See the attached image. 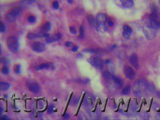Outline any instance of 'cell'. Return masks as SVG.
Returning <instances> with one entry per match:
<instances>
[{
	"label": "cell",
	"mask_w": 160,
	"mask_h": 120,
	"mask_svg": "<svg viewBox=\"0 0 160 120\" xmlns=\"http://www.w3.org/2000/svg\"><path fill=\"white\" fill-rule=\"evenodd\" d=\"M83 52L94 54H100L103 52V50L100 48H87L83 50Z\"/></svg>",
	"instance_id": "obj_15"
},
{
	"label": "cell",
	"mask_w": 160,
	"mask_h": 120,
	"mask_svg": "<svg viewBox=\"0 0 160 120\" xmlns=\"http://www.w3.org/2000/svg\"><path fill=\"white\" fill-rule=\"evenodd\" d=\"M2 73L3 75H8V74L9 73V68H8L6 66H4L3 67L2 69Z\"/></svg>",
	"instance_id": "obj_29"
},
{
	"label": "cell",
	"mask_w": 160,
	"mask_h": 120,
	"mask_svg": "<svg viewBox=\"0 0 160 120\" xmlns=\"http://www.w3.org/2000/svg\"><path fill=\"white\" fill-rule=\"evenodd\" d=\"M32 49L34 50L35 52H43L46 50V47L43 43H40V42H36L34 43L32 45Z\"/></svg>",
	"instance_id": "obj_8"
},
{
	"label": "cell",
	"mask_w": 160,
	"mask_h": 120,
	"mask_svg": "<svg viewBox=\"0 0 160 120\" xmlns=\"http://www.w3.org/2000/svg\"><path fill=\"white\" fill-rule=\"evenodd\" d=\"M157 96L160 99V92H158L157 93Z\"/></svg>",
	"instance_id": "obj_45"
},
{
	"label": "cell",
	"mask_w": 160,
	"mask_h": 120,
	"mask_svg": "<svg viewBox=\"0 0 160 120\" xmlns=\"http://www.w3.org/2000/svg\"><path fill=\"white\" fill-rule=\"evenodd\" d=\"M112 76L111 74L109 71H105L103 73V77L106 80H112Z\"/></svg>",
	"instance_id": "obj_25"
},
{
	"label": "cell",
	"mask_w": 160,
	"mask_h": 120,
	"mask_svg": "<svg viewBox=\"0 0 160 120\" xmlns=\"http://www.w3.org/2000/svg\"><path fill=\"white\" fill-rule=\"evenodd\" d=\"M87 19L90 25L92 28H96V20L93 16L89 15L88 16Z\"/></svg>",
	"instance_id": "obj_18"
},
{
	"label": "cell",
	"mask_w": 160,
	"mask_h": 120,
	"mask_svg": "<svg viewBox=\"0 0 160 120\" xmlns=\"http://www.w3.org/2000/svg\"><path fill=\"white\" fill-rule=\"evenodd\" d=\"M112 80H113L114 83L115 84V86H116L118 88H120L122 86H123V81L119 77L112 76Z\"/></svg>",
	"instance_id": "obj_16"
},
{
	"label": "cell",
	"mask_w": 160,
	"mask_h": 120,
	"mask_svg": "<svg viewBox=\"0 0 160 120\" xmlns=\"http://www.w3.org/2000/svg\"><path fill=\"white\" fill-rule=\"evenodd\" d=\"M132 33V29L127 25H125L123 27V36L125 39H129Z\"/></svg>",
	"instance_id": "obj_13"
},
{
	"label": "cell",
	"mask_w": 160,
	"mask_h": 120,
	"mask_svg": "<svg viewBox=\"0 0 160 120\" xmlns=\"http://www.w3.org/2000/svg\"><path fill=\"white\" fill-rule=\"evenodd\" d=\"M131 86L130 85H128L126 86H125L124 88H123V90H122V92L121 93L123 95H128L129 94V93L130 92V91H131Z\"/></svg>",
	"instance_id": "obj_24"
},
{
	"label": "cell",
	"mask_w": 160,
	"mask_h": 120,
	"mask_svg": "<svg viewBox=\"0 0 160 120\" xmlns=\"http://www.w3.org/2000/svg\"><path fill=\"white\" fill-rule=\"evenodd\" d=\"M95 101L94 97L90 94V93H87L86 97L84 99V103L86 106H92L93 105V103Z\"/></svg>",
	"instance_id": "obj_12"
},
{
	"label": "cell",
	"mask_w": 160,
	"mask_h": 120,
	"mask_svg": "<svg viewBox=\"0 0 160 120\" xmlns=\"http://www.w3.org/2000/svg\"><path fill=\"white\" fill-rule=\"evenodd\" d=\"M130 100H131V99H129V101H128V105H127V110H126L125 111V112H127L128 110V109H129V105H130Z\"/></svg>",
	"instance_id": "obj_42"
},
{
	"label": "cell",
	"mask_w": 160,
	"mask_h": 120,
	"mask_svg": "<svg viewBox=\"0 0 160 120\" xmlns=\"http://www.w3.org/2000/svg\"><path fill=\"white\" fill-rule=\"evenodd\" d=\"M6 30V28L5 25L2 23V22H1V32H4Z\"/></svg>",
	"instance_id": "obj_34"
},
{
	"label": "cell",
	"mask_w": 160,
	"mask_h": 120,
	"mask_svg": "<svg viewBox=\"0 0 160 120\" xmlns=\"http://www.w3.org/2000/svg\"><path fill=\"white\" fill-rule=\"evenodd\" d=\"M27 37L29 39H34L38 38H48L50 37V35L48 34H46L45 32H41L37 34H34V33H29L27 34Z\"/></svg>",
	"instance_id": "obj_9"
},
{
	"label": "cell",
	"mask_w": 160,
	"mask_h": 120,
	"mask_svg": "<svg viewBox=\"0 0 160 120\" xmlns=\"http://www.w3.org/2000/svg\"><path fill=\"white\" fill-rule=\"evenodd\" d=\"M108 25L109 27H112V26L114 25V22L112 21H110L109 19V20H108Z\"/></svg>",
	"instance_id": "obj_38"
},
{
	"label": "cell",
	"mask_w": 160,
	"mask_h": 120,
	"mask_svg": "<svg viewBox=\"0 0 160 120\" xmlns=\"http://www.w3.org/2000/svg\"><path fill=\"white\" fill-rule=\"evenodd\" d=\"M6 20L10 22H13L16 21V19H17V16L13 15L12 14H11L10 12L6 13Z\"/></svg>",
	"instance_id": "obj_21"
},
{
	"label": "cell",
	"mask_w": 160,
	"mask_h": 120,
	"mask_svg": "<svg viewBox=\"0 0 160 120\" xmlns=\"http://www.w3.org/2000/svg\"><path fill=\"white\" fill-rule=\"evenodd\" d=\"M143 31L145 36L148 40H152L157 36V30L152 27L148 22L143 27Z\"/></svg>",
	"instance_id": "obj_3"
},
{
	"label": "cell",
	"mask_w": 160,
	"mask_h": 120,
	"mask_svg": "<svg viewBox=\"0 0 160 120\" xmlns=\"http://www.w3.org/2000/svg\"><path fill=\"white\" fill-rule=\"evenodd\" d=\"M59 3L57 1H54L52 3V8L55 10H58L59 9Z\"/></svg>",
	"instance_id": "obj_33"
},
{
	"label": "cell",
	"mask_w": 160,
	"mask_h": 120,
	"mask_svg": "<svg viewBox=\"0 0 160 120\" xmlns=\"http://www.w3.org/2000/svg\"><path fill=\"white\" fill-rule=\"evenodd\" d=\"M70 31L72 34H77V29L74 26H71V27L70 28Z\"/></svg>",
	"instance_id": "obj_32"
},
{
	"label": "cell",
	"mask_w": 160,
	"mask_h": 120,
	"mask_svg": "<svg viewBox=\"0 0 160 120\" xmlns=\"http://www.w3.org/2000/svg\"><path fill=\"white\" fill-rule=\"evenodd\" d=\"M51 66H52V64L50 63L42 64L39 66L37 67V71H40V70H42L43 69H48L51 67Z\"/></svg>",
	"instance_id": "obj_23"
},
{
	"label": "cell",
	"mask_w": 160,
	"mask_h": 120,
	"mask_svg": "<svg viewBox=\"0 0 160 120\" xmlns=\"http://www.w3.org/2000/svg\"><path fill=\"white\" fill-rule=\"evenodd\" d=\"M72 44H73V43L71 41H67L65 43V46L66 47H70L72 45Z\"/></svg>",
	"instance_id": "obj_37"
},
{
	"label": "cell",
	"mask_w": 160,
	"mask_h": 120,
	"mask_svg": "<svg viewBox=\"0 0 160 120\" xmlns=\"http://www.w3.org/2000/svg\"><path fill=\"white\" fill-rule=\"evenodd\" d=\"M62 38V34H56L52 36V37H49L47 38L46 41L47 43H52L54 42H56L57 41H59Z\"/></svg>",
	"instance_id": "obj_14"
},
{
	"label": "cell",
	"mask_w": 160,
	"mask_h": 120,
	"mask_svg": "<svg viewBox=\"0 0 160 120\" xmlns=\"http://www.w3.org/2000/svg\"><path fill=\"white\" fill-rule=\"evenodd\" d=\"M6 45L11 52L16 53L18 51L19 43L18 39L14 36L9 37L6 40Z\"/></svg>",
	"instance_id": "obj_4"
},
{
	"label": "cell",
	"mask_w": 160,
	"mask_h": 120,
	"mask_svg": "<svg viewBox=\"0 0 160 120\" xmlns=\"http://www.w3.org/2000/svg\"><path fill=\"white\" fill-rule=\"evenodd\" d=\"M88 61L91 65L99 69H102L103 68V62L101 58L98 57H91L88 59Z\"/></svg>",
	"instance_id": "obj_5"
},
{
	"label": "cell",
	"mask_w": 160,
	"mask_h": 120,
	"mask_svg": "<svg viewBox=\"0 0 160 120\" xmlns=\"http://www.w3.org/2000/svg\"><path fill=\"white\" fill-rule=\"evenodd\" d=\"M79 98L74 97V99H73L72 102H71V104H72V105H73V106L77 105V103H79Z\"/></svg>",
	"instance_id": "obj_31"
},
{
	"label": "cell",
	"mask_w": 160,
	"mask_h": 120,
	"mask_svg": "<svg viewBox=\"0 0 160 120\" xmlns=\"http://www.w3.org/2000/svg\"><path fill=\"white\" fill-rule=\"evenodd\" d=\"M123 71L125 76L130 80H132L135 78L136 74L134 71L130 66H126L123 68Z\"/></svg>",
	"instance_id": "obj_7"
},
{
	"label": "cell",
	"mask_w": 160,
	"mask_h": 120,
	"mask_svg": "<svg viewBox=\"0 0 160 120\" xmlns=\"http://www.w3.org/2000/svg\"><path fill=\"white\" fill-rule=\"evenodd\" d=\"M14 71L17 74H20L21 73V66L20 65H17L14 66Z\"/></svg>",
	"instance_id": "obj_27"
},
{
	"label": "cell",
	"mask_w": 160,
	"mask_h": 120,
	"mask_svg": "<svg viewBox=\"0 0 160 120\" xmlns=\"http://www.w3.org/2000/svg\"><path fill=\"white\" fill-rule=\"evenodd\" d=\"M84 34H85V28L84 26L82 25H81V27H80V36H79V39H83L84 37Z\"/></svg>",
	"instance_id": "obj_26"
},
{
	"label": "cell",
	"mask_w": 160,
	"mask_h": 120,
	"mask_svg": "<svg viewBox=\"0 0 160 120\" xmlns=\"http://www.w3.org/2000/svg\"><path fill=\"white\" fill-rule=\"evenodd\" d=\"M153 100V99L152 98V100H151V104H150V108H149V109H148V110H147V112H150V111H151V107H152V105Z\"/></svg>",
	"instance_id": "obj_40"
},
{
	"label": "cell",
	"mask_w": 160,
	"mask_h": 120,
	"mask_svg": "<svg viewBox=\"0 0 160 120\" xmlns=\"http://www.w3.org/2000/svg\"><path fill=\"white\" fill-rule=\"evenodd\" d=\"M10 84L6 82H1L0 84V88L1 91H6L9 89Z\"/></svg>",
	"instance_id": "obj_20"
},
{
	"label": "cell",
	"mask_w": 160,
	"mask_h": 120,
	"mask_svg": "<svg viewBox=\"0 0 160 120\" xmlns=\"http://www.w3.org/2000/svg\"><path fill=\"white\" fill-rule=\"evenodd\" d=\"M148 84L147 80L144 79H141L136 81L134 83L132 89L136 94H139L148 90Z\"/></svg>",
	"instance_id": "obj_2"
},
{
	"label": "cell",
	"mask_w": 160,
	"mask_h": 120,
	"mask_svg": "<svg viewBox=\"0 0 160 120\" xmlns=\"http://www.w3.org/2000/svg\"><path fill=\"white\" fill-rule=\"evenodd\" d=\"M28 88L29 91L34 94H38L41 91V88L39 85L36 82L29 84Z\"/></svg>",
	"instance_id": "obj_10"
},
{
	"label": "cell",
	"mask_w": 160,
	"mask_h": 120,
	"mask_svg": "<svg viewBox=\"0 0 160 120\" xmlns=\"http://www.w3.org/2000/svg\"><path fill=\"white\" fill-rule=\"evenodd\" d=\"M144 104V102H143H143H142V103H141V106H140V108H139V111H137V112H139L140 111H141V109H142V106H143V104Z\"/></svg>",
	"instance_id": "obj_44"
},
{
	"label": "cell",
	"mask_w": 160,
	"mask_h": 120,
	"mask_svg": "<svg viewBox=\"0 0 160 120\" xmlns=\"http://www.w3.org/2000/svg\"><path fill=\"white\" fill-rule=\"evenodd\" d=\"M1 62H2L4 65H6L8 63V59H7L6 57H2L1 58Z\"/></svg>",
	"instance_id": "obj_35"
},
{
	"label": "cell",
	"mask_w": 160,
	"mask_h": 120,
	"mask_svg": "<svg viewBox=\"0 0 160 120\" xmlns=\"http://www.w3.org/2000/svg\"><path fill=\"white\" fill-rule=\"evenodd\" d=\"M111 60H109V59H107V60H106L105 61V64H106V65H110V64H111Z\"/></svg>",
	"instance_id": "obj_41"
},
{
	"label": "cell",
	"mask_w": 160,
	"mask_h": 120,
	"mask_svg": "<svg viewBox=\"0 0 160 120\" xmlns=\"http://www.w3.org/2000/svg\"><path fill=\"white\" fill-rule=\"evenodd\" d=\"M28 21L30 23H34L36 21V17L34 16H29L28 18Z\"/></svg>",
	"instance_id": "obj_28"
},
{
	"label": "cell",
	"mask_w": 160,
	"mask_h": 120,
	"mask_svg": "<svg viewBox=\"0 0 160 120\" xmlns=\"http://www.w3.org/2000/svg\"><path fill=\"white\" fill-rule=\"evenodd\" d=\"M54 105L53 104H51L49 105L48 108L47 112L48 114H52V112H54Z\"/></svg>",
	"instance_id": "obj_30"
},
{
	"label": "cell",
	"mask_w": 160,
	"mask_h": 120,
	"mask_svg": "<svg viewBox=\"0 0 160 120\" xmlns=\"http://www.w3.org/2000/svg\"><path fill=\"white\" fill-rule=\"evenodd\" d=\"M1 120H9V118L8 117V116H6V115H3L2 117H1Z\"/></svg>",
	"instance_id": "obj_39"
},
{
	"label": "cell",
	"mask_w": 160,
	"mask_h": 120,
	"mask_svg": "<svg viewBox=\"0 0 160 120\" xmlns=\"http://www.w3.org/2000/svg\"><path fill=\"white\" fill-rule=\"evenodd\" d=\"M129 62L131 65L136 69H139V59L135 53H133L129 57Z\"/></svg>",
	"instance_id": "obj_11"
},
{
	"label": "cell",
	"mask_w": 160,
	"mask_h": 120,
	"mask_svg": "<svg viewBox=\"0 0 160 120\" xmlns=\"http://www.w3.org/2000/svg\"><path fill=\"white\" fill-rule=\"evenodd\" d=\"M22 11V8L20 6H18V7L14 8H13L9 12L12 14L13 15L17 16L21 13Z\"/></svg>",
	"instance_id": "obj_17"
},
{
	"label": "cell",
	"mask_w": 160,
	"mask_h": 120,
	"mask_svg": "<svg viewBox=\"0 0 160 120\" xmlns=\"http://www.w3.org/2000/svg\"><path fill=\"white\" fill-rule=\"evenodd\" d=\"M37 0H22L21 2H20L19 4L20 5L23 7L28 6L31 4L32 3H34L36 2Z\"/></svg>",
	"instance_id": "obj_19"
},
{
	"label": "cell",
	"mask_w": 160,
	"mask_h": 120,
	"mask_svg": "<svg viewBox=\"0 0 160 120\" xmlns=\"http://www.w3.org/2000/svg\"><path fill=\"white\" fill-rule=\"evenodd\" d=\"M79 49V47L77 46H75L73 47L72 49V51L73 52H75L77 51V50Z\"/></svg>",
	"instance_id": "obj_36"
},
{
	"label": "cell",
	"mask_w": 160,
	"mask_h": 120,
	"mask_svg": "<svg viewBox=\"0 0 160 120\" xmlns=\"http://www.w3.org/2000/svg\"><path fill=\"white\" fill-rule=\"evenodd\" d=\"M96 29L98 31H105L107 30L109 18L105 13H99L96 16Z\"/></svg>",
	"instance_id": "obj_1"
},
{
	"label": "cell",
	"mask_w": 160,
	"mask_h": 120,
	"mask_svg": "<svg viewBox=\"0 0 160 120\" xmlns=\"http://www.w3.org/2000/svg\"><path fill=\"white\" fill-rule=\"evenodd\" d=\"M51 27H52L51 23L49 22H48L43 25L42 27V31L43 32H48L51 29Z\"/></svg>",
	"instance_id": "obj_22"
},
{
	"label": "cell",
	"mask_w": 160,
	"mask_h": 120,
	"mask_svg": "<svg viewBox=\"0 0 160 120\" xmlns=\"http://www.w3.org/2000/svg\"><path fill=\"white\" fill-rule=\"evenodd\" d=\"M67 2H68V4H73V3L74 0H67Z\"/></svg>",
	"instance_id": "obj_43"
},
{
	"label": "cell",
	"mask_w": 160,
	"mask_h": 120,
	"mask_svg": "<svg viewBox=\"0 0 160 120\" xmlns=\"http://www.w3.org/2000/svg\"><path fill=\"white\" fill-rule=\"evenodd\" d=\"M117 5L124 9H130L134 5L133 0H114Z\"/></svg>",
	"instance_id": "obj_6"
}]
</instances>
